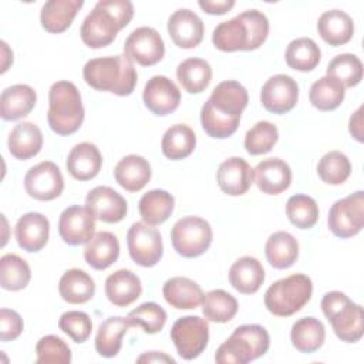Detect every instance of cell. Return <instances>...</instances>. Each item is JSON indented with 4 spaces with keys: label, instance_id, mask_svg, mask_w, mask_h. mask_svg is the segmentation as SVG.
Returning a JSON list of instances; mask_svg holds the SVG:
<instances>
[{
    "label": "cell",
    "instance_id": "cell-9",
    "mask_svg": "<svg viewBox=\"0 0 364 364\" xmlns=\"http://www.w3.org/2000/svg\"><path fill=\"white\" fill-rule=\"evenodd\" d=\"M328 229L341 239L358 235L364 226V192L357 191L333 203L328 212Z\"/></svg>",
    "mask_w": 364,
    "mask_h": 364
},
{
    "label": "cell",
    "instance_id": "cell-51",
    "mask_svg": "<svg viewBox=\"0 0 364 364\" xmlns=\"http://www.w3.org/2000/svg\"><path fill=\"white\" fill-rule=\"evenodd\" d=\"M58 327L73 341L84 343L91 336L92 321L87 313L78 311V310H70L61 314L58 320Z\"/></svg>",
    "mask_w": 364,
    "mask_h": 364
},
{
    "label": "cell",
    "instance_id": "cell-56",
    "mask_svg": "<svg viewBox=\"0 0 364 364\" xmlns=\"http://www.w3.org/2000/svg\"><path fill=\"white\" fill-rule=\"evenodd\" d=\"M1 55H3V64H1V73H6L9 65L13 63V53L9 48L6 41H1Z\"/></svg>",
    "mask_w": 364,
    "mask_h": 364
},
{
    "label": "cell",
    "instance_id": "cell-40",
    "mask_svg": "<svg viewBox=\"0 0 364 364\" xmlns=\"http://www.w3.org/2000/svg\"><path fill=\"white\" fill-rule=\"evenodd\" d=\"M346 97L344 85L331 75L314 81L309 91V100L318 111H333L341 105Z\"/></svg>",
    "mask_w": 364,
    "mask_h": 364
},
{
    "label": "cell",
    "instance_id": "cell-6",
    "mask_svg": "<svg viewBox=\"0 0 364 364\" xmlns=\"http://www.w3.org/2000/svg\"><path fill=\"white\" fill-rule=\"evenodd\" d=\"M321 310L334 334L344 343H357L364 334V311L343 291H328L321 299Z\"/></svg>",
    "mask_w": 364,
    "mask_h": 364
},
{
    "label": "cell",
    "instance_id": "cell-17",
    "mask_svg": "<svg viewBox=\"0 0 364 364\" xmlns=\"http://www.w3.org/2000/svg\"><path fill=\"white\" fill-rule=\"evenodd\" d=\"M85 208L105 223L121 222L128 210L125 198L109 186H95L87 193Z\"/></svg>",
    "mask_w": 364,
    "mask_h": 364
},
{
    "label": "cell",
    "instance_id": "cell-47",
    "mask_svg": "<svg viewBox=\"0 0 364 364\" xmlns=\"http://www.w3.org/2000/svg\"><path fill=\"white\" fill-rule=\"evenodd\" d=\"M279 139V129L269 121L256 122L245 135V148L250 155H262L272 151Z\"/></svg>",
    "mask_w": 364,
    "mask_h": 364
},
{
    "label": "cell",
    "instance_id": "cell-55",
    "mask_svg": "<svg viewBox=\"0 0 364 364\" xmlns=\"http://www.w3.org/2000/svg\"><path fill=\"white\" fill-rule=\"evenodd\" d=\"M138 363H175V360L165 353H158V351H149L142 354L141 357L136 358Z\"/></svg>",
    "mask_w": 364,
    "mask_h": 364
},
{
    "label": "cell",
    "instance_id": "cell-53",
    "mask_svg": "<svg viewBox=\"0 0 364 364\" xmlns=\"http://www.w3.org/2000/svg\"><path fill=\"white\" fill-rule=\"evenodd\" d=\"M199 7L212 16H222L225 13H228L233 6L235 1L233 0H199L198 1Z\"/></svg>",
    "mask_w": 364,
    "mask_h": 364
},
{
    "label": "cell",
    "instance_id": "cell-19",
    "mask_svg": "<svg viewBox=\"0 0 364 364\" xmlns=\"http://www.w3.org/2000/svg\"><path fill=\"white\" fill-rule=\"evenodd\" d=\"M216 181L222 192L230 196L246 193L255 182V171L239 156H232L223 161L216 172Z\"/></svg>",
    "mask_w": 364,
    "mask_h": 364
},
{
    "label": "cell",
    "instance_id": "cell-18",
    "mask_svg": "<svg viewBox=\"0 0 364 364\" xmlns=\"http://www.w3.org/2000/svg\"><path fill=\"white\" fill-rule=\"evenodd\" d=\"M168 33L173 44L179 48H195L205 34L202 18L189 9H178L168 20Z\"/></svg>",
    "mask_w": 364,
    "mask_h": 364
},
{
    "label": "cell",
    "instance_id": "cell-10",
    "mask_svg": "<svg viewBox=\"0 0 364 364\" xmlns=\"http://www.w3.org/2000/svg\"><path fill=\"white\" fill-rule=\"evenodd\" d=\"M171 340L183 360L199 357L209 341V324L199 316L178 318L171 328Z\"/></svg>",
    "mask_w": 364,
    "mask_h": 364
},
{
    "label": "cell",
    "instance_id": "cell-1",
    "mask_svg": "<svg viewBox=\"0 0 364 364\" xmlns=\"http://www.w3.org/2000/svg\"><path fill=\"white\" fill-rule=\"evenodd\" d=\"M269 36V20L264 13L250 9L219 23L212 34L213 46L225 53L257 50Z\"/></svg>",
    "mask_w": 364,
    "mask_h": 364
},
{
    "label": "cell",
    "instance_id": "cell-50",
    "mask_svg": "<svg viewBox=\"0 0 364 364\" xmlns=\"http://www.w3.org/2000/svg\"><path fill=\"white\" fill-rule=\"evenodd\" d=\"M37 364H68L71 363V350L65 341L54 334L41 337L36 346Z\"/></svg>",
    "mask_w": 364,
    "mask_h": 364
},
{
    "label": "cell",
    "instance_id": "cell-34",
    "mask_svg": "<svg viewBox=\"0 0 364 364\" xmlns=\"http://www.w3.org/2000/svg\"><path fill=\"white\" fill-rule=\"evenodd\" d=\"M58 291L64 301L70 304H82L94 297L95 283L84 270L70 269L61 276Z\"/></svg>",
    "mask_w": 364,
    "mask_h": 364
},
{
    "label": "cell",
    "instance_id": "cell-52",
    "mask_svg": "<svg viewBox=\"0 0 364 364\" xmlns=\"http://www.w3.org/2000/svg\"><path fill=\"white\" fill-rule=\"evenodd\" d=\"M23 318L21 316L11 309L0 310V340L3 343L16 340L23 331Z\"/></svg>",
    "mask_w": 364,
    "mask_h": 364
},
{
    "label": "cell",
    "instance_id": "cell-14",
    "mask_svg": "<svg viewBox=\"0 0 364 364\" xmlns=\"http://www.w3.org/2000/svg\"><path fill=\"white\" fill-rule=\"evenodd\" d=\"M299 100V85L287 74L270 77L262 87V105L273 114H286L291 111Z\"/></svg>",
    "mask_w": 364,
    "mask_h": 364
},
{
    "label": "cell",
    "instance_id": "cell-15",
    "mask_svg": "<svg viewBox=\"0 0 364 364\" xmlns=\"http://www.w3.org/2000/svg\"><path fill=\"white\" fill-rule=\"evenodd\" d=\"M58 233L67 245L88 243L95 235V218L85 206H68L60 215Z\"/></svg>",
    "mask_w": 364,
    "mask_h": 364
},
{
    "label": "cell",
    "instance_id": "cell-43",
    "mask_svg": "<svg viewBox=\"0 0 364 364\" xmlns=\"http://www.w3.org/2000/svg\"><path fill=\"white\" fill-rule=\"evenodd\" d=\"M31 279L28 263L14 253H7L0 259V284L4 290L18 291Z\"/></svg>",
    "mask_w": 364,
    "mask_h": 364
},
{
    "label": "cell",
    "instance_id": "cell-49",
    "mask_svg": "<svg viewBox=\"0 0 364 364\" xmlns=\"http://www.w3.org/2000/svg\"><path fill=\"white\" fill-rule=\"evenodd\" d=\"M200 124H202L203 131L209 136L216 138V139H225V138L232 136L236 132L240 121L230 119V118L220 115L219 112H216L212 108L209 101H206L200 109Z\"/></svg>",
    "mask_w": 364,
    "mask_h": 364
},
{
    "label": "cell",
    "instance_id": "cell-25",
    "mask_svg": "<svg viewBox=\"0 0 364 364\" xmlns=\"http://www.w3.org/2000/svg\"><path fill=\"white\" fill-rule=\"evenodd\" d=\"M162 294L166 303L178 310L196 309L203 301V290L192 279L176 276L164 283Z\"/></svg>",
    "mask_w": 364,
    "mask_h": 364
},
{
    "label": "cell",
    "instance_id": "cell-30",
    "mask_svg": "<svg viewBox=\"0 0 364 364\" xmlns=\"http://www.w3.org/2000/svg\"><path fill=\"white\" fill-rule=\"evenodd\" d=\"M317 31L327 44L338 47L347 44L353 38L354 23L343 10H327L318 17Z\"/></svg>",
    "mask_w": 364,
    "mask_h": 364
},
{
    "label": "cell",
    "instance_id": "cell-33",
    "mask_svg": "<svg viewBox=\"0 0 364 364\" xmlns=\"http://www.w3.org/2000/svg\"><path fill=\"white\" fill-rule=\"evenodd\" d=\"M131 323L127 317L112 316L105 318L95 336V350L105 358L115 357L122 347V337L129 330Z\"/></svg>",
    "mask_w": 364,
    "mask_h": 364
},
{
    "label": "cell",
    "instance_id": "cell-37",
    "mask_svg": "<svg viewBox=\"0 0 364 364\" xmlns=\"http://www.w3.org/2000/svg\"><path fill=\"white\" fill-rule=\"evenodd\" d=\"M175 208L173 196L164 189H152L142 195L138 203L142 220L151 226H156L169 219Z\"/></svg>",
    "mask_w": 364,
    "mask_h": 364
},
{
    "label": "cell",
    "instance_id": "cell-54",
    "mask_svg": "<svg viewBox=\"0 0 364 364\" xmlns=\"http://www.w3.org/2000/svg\"><path fill=\"white\" fill-rule=\"evenodd\" d=\"M363 107H358L353 115L350 117V122H348V129H350V134L353 135V138L358 142H363Z\"/></svg>",
    "mask_w": 364,
    "mask_h": 364
},
{
    "label": "cell",
    "instance_id": "cell-26",
    "mask_svg": "<svg viewBox=\"0 0 364 364\" xmlns=\"http://www.w3.org/2000/svg\"><path fill=\"white\" fill-rule=\"evenodd\" d=\"M37 102L36 91L27 84H16L3 90L0 95V115L4 121L27 117Z\"/></svg>",
    "mask_w": 364,
    "mask_h": 364
},
{
    "label": "cell",
    "instance_id": "cell-3",
    "mask_svg": "<svg viewBox=\"0 0 364 364\" xmlns=\"http://www.w3.org/2000/svg\"><path fill=\"white\" fill-rule=\"evenodd\" d=\"M82 77L94 90L119 97L131 95L138 80L134 61L125 54L88 60L82 68Z\"/></svg>",
    "mask_w": 364,
    "mask_h": 364
},
{
    "label": "cell",
    "instance_id": "cell-31",
    "mask_svg": "<svg viewBox=\"0 0 364 364\" xmlns=\"http://www.w3.org/2000/svg\"><path fill=\"white\" fill-rule=\"evenodd\" d=\"M9 152L20 161H27L36 156L43 148L41 129L33 122H20L9 134Z\"/></svg>",
    "mask_w": 364,
    "mask_h": 364
},
{
    "label": "cell",
    "instance_id": "cell-46",
    "mask_svg": "<svg viewBox=\"0 0 364 364\" xmlns=\"http://www.w3.org/2000/svg\"><path fill=\"white\" fill-rule=\"evenodd\" d=\"M326 75L337 78L344 88L355 87L363 80V63L355 54H338L328 63Z\"/></svg>",
    "mask_w": 364,
    "mask_h": 364
},
{
    "label": "cell",
    "instance_id": "cell-35",
    "mask_svg": "<svg viewBox=\"0 0 364 364\" xmlns=\"http://www.w3.org/2000/svg\"><path fill=\"white\" fill-rule=\"evenodd\" d=\"M264 253L269 264L274 269H289L299 257V243L289 232H274L269 236Z\"/></svg>",
    "mask_w": 364,
    "mask_h": 364
},
{
    "label": "cell",
    "instance_id": "cell-16",
    "mask_svg": "<svg viewBox=\"0 0 364 364\" xmlns=\"http://www.w3.org/2000/svg\"><path fill=\"white\" fill-rule=\"evenodd\" d=\"M142 100L145 107L155 115L173 112L181 102V91L176 84L165 75H154L145 84Z\"/></svg>",
    "mask_w": 364,
    "mask_h": 364
},
{
    "label": "cell",
    "instance_id": "cell-24",
    "mask_svg": "<svg viewBox=\"0 0 364 364\" xmlns=\"http://www.w3.org/2000/svg\"><path fill=\"white\" fill-rule=\"evenodd\" d=\"M142 284L139 277L128 269L111 273L105 280V296L117 307H127L139 299Z\"/></svg>",
    "mask_w": 364,
    "mask_h": 364
},
{
    "label": "cell",
    "instance_id": "cell-23",
    "mask_svg": "<svg viewBox=\"0 0 364 364\" xmlns=\"http://www.w3.org/2000/svg\"><path fill=\"white\" fill-rule=\"evenodd\" d=\"M65 166L74 179L90 181L98 175L102 166V156L94 144L80 142L71 148Z\"/></svg>",
    "mask_w": 364,
    "mask_h": 364
},
{
    "label": "cell",
    "instance_id": "cell-2",
    "mask_svg": "<svg viewBox=\"0 0 364 364\" xmlns=\"http://www.w3.org/2000/svg\"><path fill=\"white\" fill-rule=\"evenodd\" d=\"M132 17L134 6L129 0H100L81 24V40L90 48H104Z\"/></svg>",
    "mask_w": 364,
    "mask_h": 364
},
{
    "label": "cell",
    "instance_id": "cell-13",
    "mask_svg": "<svg viewBox=\"0 0 364 364\" xmlns=\"http://www.w3.org/2000/svg\"><path fill=\"white\" fill-rule=\"evenodd\" d=\"M124 54L139 65H155L164 58L165 44L159 33L152 27L135 28L124 43Z\"/></svg>",
    "mask_w": 364,
    "mask_h": 364
},
{
    "label": "cell",
    "instance_id": "cell-28",
    "mask_svg": "<svg viewBox=\"0 0 364 364\" xmlns=\"http://www.w3.org/2000/svg\"><path fill=\"white\" fill-rule=\"evenodd\" d=\"M151 165L141 155H127L118 161L114 169L117 183L128 192L141 191L151 181Z\"/></svg>",
    "mask_w": 364,
    "mask_h": 364
},
{
    "label": "cell",
    "instance_id": "cell-44",
    "mask_svg": "<svg viewBox=\"0 0 364 364\" xmlns=\"http://www.w3.org/2000/svg\"><path fill=\"white\" fill-rule=\"evenodd\" d=\"M286 216L296 228L310 229L318 220V205L309 195H293L286 203Z\"/></svg>",
    "mask_w": 364,
    "mask_h": 364
},
{
    "label": "cell",
    "instance_id": "cell-5",
    "mask_svg": "<svg viewBox=\"0 0 364 364\" xmlns=\"http://www.w3.org/2000/svg\"><path fill=\"white\" fill-rule=\"evenodd\" d=\"M270 337L259 324H243L235 328L232 336L219 346L215 361L219 364H246L267 353Z\"/></svg>",
    "mask_w": 364,
    "mask_h": 364
},
{
    "label": "cell",
    "instance_id": "cell-7",
    "mask_svg": "<svg viewBox=\"0 0 364 364\" xmlns=\"http://www.w3.org/2000/svg\"><path fill=\"white\" fill-rule=\"evenodd\" d=\"M311 279L301 273L274 282L264 293L266 309L279 317H289L301 310L311 299Z\"/></svg>",
    "mask_w": 364,
    "mask_h": 364
},
{
    "label": "cell",
    "instance_id": "cell-8",
    "mask_svg": "<svg viewBox=\"0 0 364 364\" xmlns=\"http://www.w3.org/2000/svg\"><path fill=\"white\" fill-rule=\"evenodd\" d=\"M213 233L209 222L199 216H185L179 219L171 230L175 252L186 259L203 255L209 249Z\"/></svg>",
    "mask_w": 364,
    "mask_h": 364
},
{
    "label": "cell",
    "instance_id": "cell-32",
    "mask_svg": "<svg viewBox=\"0 0 364 364\" xmlns=\"http://www.w3.org/2000/svg\"><path fill=\"white\" fill-rule=\"evenodd\" d=\"M119 256V242L111 232H98L87 243L84 259L95 270H105L117 262Z\"/></svg>",
    "mask_w": 364,
    "mask_h": 364
},
{
    "label": "cell",
    "instance_id": "cell-21",
    "mask_svg": "<svg viewBox=\"0 0 364 364\" xmlns=\"http://www.w3.org/2000/svg\"><path fill=\"white\" fill-rule=\"evenodd\" d=\"M50 222L40 212L24 213L16 223V239L18 246L28 252H40L48 242Z\"/></svg>",
    "mask_w": 364,
    "mask_h": 364
},
{
    "label": "cell",
    "instance_id": "cell-12",
    "mask_svg": "<svg viewBox=\"0 0 364 364\" xmlns=\"http://www.w3.org/2000/svg\"><path fill=\"white\" fill-rule=\"evenodd\" d=\"M24 188L33 199L48 202L61 195L64 189V178L54 162L43 161L27 171L24 176Z\"/></svg>",
    "mask_w": 364,
    "mask_h": 364
},
{
    "label": "cell",
    "instance_id": "cell-20",
    "mask_svg": "<svg viewBox=\"0 0 364 364\" xmlns=\"http://www.w3.org/2000/svg\"><path fill=\"white\" fill-rule=\"evenodd\" d=\"M208 101L220 115L240 121V115L247 107L249 95L240 82L235 80H226L213 88Z\"/></svg>",
    "mask_w": 364,
    "mask_h": 364
},
{
    "label": "cell",
    "instance_id": "cell-27",
    "mask_svg": "<svg viewBox=\"0 0 364 364\" xmlns=\"http://www.w3.org/2000/svg\"><path fill=\"white\" fill-rule=\"evenodd\" d=\"M84 6L82 0H50L46 1L40 11L41 27L58 34L65 31L74 21L78 10Z\"/></svg>",
    "mask_w": 364,
    "mask_h": 364
},
{
    "label": "cell",
    "instance_id": "cell-48",
    "mask_svg": "<svg viewBox=\"0 0 364 364\" xmlns=\"http://www.w3.org/2000/svg\"><path fill=\"white\" fill-rule=\"evenodd\" d=\"M131 326H141L145 333L155 334L166 323V311L154 301H146L131 310L127 316Z\"/></svg>",
    "mask_w": 364,
    "mask_h": 364
},
{
    "label": "cell",
    "instance_id": "cell-11",
    "mask_svg": "<svg viewBox=\"0 0 364 364\" xmlns=\"http://www.w3.org/2000/svg\"><path fill=\"white\" fill-rule=\"evenodd\" d=\"M127 246L131 259L142 266H155L164 253L161 233L145 222H135L127 233Z\"/></svg>",
    "mask_w": 364,
    "mask_h": 364
},
{
    "label": "cell",
    "instance_id": "cell-36",
    "mask_svg": "<svg viewBox=\"0 0 364 364\" xmlns=\"http://www.w3.org/2000/svg\"><path fill=\"white\" fill-rule=\"evenodd\" d=\"M290 340L297 351L306 354L314 353L326 340L324 324L316 317H303L291 326Z\"/></svg>",
    "mask_w": 364,
    "mask_h": 364
},
{
    "label": "cell",
    "instance_id": "cell-4",
    "mask_svg": "<svg viewBox=\"0 0 364 364\" xmlns=\"http://www.w3.org/2000/svg\"><path fill=\"white\" fill-rule=\"evenodd\" d=\"M85 117L81 94L75 84L57 81L48 91L47 121L58 135H71L80 129Z\"/></svg>",
    "mask_w": 364,
    "mask_h": 364
},
{
    "label": "cell",
    "instance_id": "cell-29",
    "mask_svg": "<svg viewBox=\"0 0 364 364\" xmlns=\"http://www.w3.org/2000/svg\"><path fill=\"white\" fill-rule=\"evenodd\" d=\"M264 282V269L253 256L239 257L229 269L230 286L242 294L256 293Z\"/></svg>",
    "mask_w": 364,
    "mask_h": 364
},
{
    "label": "cell",
    "instance_id": "cell-38",
    "mask_svg": "<svg viewBox=\"0 0 364 364\" xmlns=\"http://www.w3.org/2000/svg\"><path fill=\"white\" fill-rule=\"evenodd\" d=\"M176 78L189 94H199L208 88L212 80L210 64L198 57L183 60L176 68Z\"/></svg>",
    "mask_w": 364,
    "mask_h": 364
},
{
    "label": "cell",
    "instance_id": "cell-41",
    "mask_svg": "<svg viewBox=\"0 0 364 364\" xmlns=\"http://www.w3.org/2000/svg\"><path fill=\"white\" fill-rule=\"evenodd\" d=\"M284 58L290 68L306 73L314 70L318 65L321 60V51L314 40L309 37H300L289 43Z\"/></svg>",
    "mask_w": 364,
    "mask_h": 364
},
{
    "label": "cell",
    "instance_id": "cell-22",
    "mask_svg": "<svg viewBox=\"0 0 364 364\" xmlns=\"http://www.w3.org/2000/svg\"><path fill=\"white\" fill-rule=\"evenodd\" d=\"M255 182L257 188L267 195H279L291 183V169L280 158H267L256 165Z\"/></svg>",
    "mask_w": 364,
    "mask_h": 364
},
{
    "label": "cell",
    "instance_id": "cell-42",
    "mask_svg": "<svg viewBox=\"0 0 364 364\" xmlns=\"http://www.w3.org/2000/svg\"><path fill=\"white\" fill-rule=\"evenodd\" d=\"M237 300L222 289L210 290L202 301V311L206 320L213 323H228L237 313Z\"/></svg>",
    "mask_w": 364,
    "mask_h": 364
},
{
    "label": "cell",
    "instance_id": "cell-39",
    "mask_svg": "<svg viewBox=\"0 0 364 364\" xmlns=\"http://www.w3.org/2000/svg\"><path fill=\"white\" fill-rule=\"evenodd\" d=\"M196 146V135L193 129L185 124L169 127L161 141L162 154L172 161L189 156Z\"/></svg>",
    "mask_w": 364,
    "mask_h": 364
},
{
    "label": "cell",
    "instance_id": "cell-45",
    "mask_svg": "<svg viewBox=\"0 0 364 364\" xmlns=\"http://www.w3.org/2000/svg\"><path fill=\"white\" fill-rule=\"evenodd\" d=\"M317 173L327 185H341L351 173L350 159L340 151H330L318 161Z\"/></svg>",
    "mask_w": 364,
    "mask_h": 364
}]
</instances>
